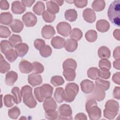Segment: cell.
<instances>
[{"label": "cell", "mask_w": 120, "mask_h": 120, "mask_svg": "<svg viewBox=\"0 0 120 120\" xmlns=\"http://www.w3.org/2000/svg\"><path fill=\"white\" fill-rule=\"evenodd\" d=\"M108 17L111 22L118 27L120 24V1H113L110 5L107 12Z\"/></svg>", "instance_id": "1"}, {"label": "cell", "mask_w": 120, "mask_h": 120, "mask_svg": "<svg viewBox=\"0 0 120 120\" xmlns=\"http://www.w3.org/2000/svg\"><path fill=\"white\" fill-rule=\"evenodd\" d=\"M53 91V88L50 84L45 83L35 88L34 94L37 100L39 102H42L45 99L52 97Z\"/></svg>", "instance_id": "2"}, {"label": "cell", "mask_w": 120, "mask_h": 120, "mask_svg": "<svg viewBox=\"0 0 120 120\" xmlns=\"http://www.w3.org/2000/svg\"><path fill=\"white\" fill-rule=\"evenodd\" d=\"M22 97L23 98L24 104L30 108L36 106L37 102L32 94V89L29 85L23 86L21 90Z\"/></svg>", "instance_id": "3"}, {"label": "cell", "mask_w": 120, "mask_h": 120, "mask_svg": "<svg viewBox=\"0 0 120 120\" xmlns=\"http://www.w3.org/2000/svg\"><path fill=\"white\" fill-rule=\"evenodd\" d=\"M78 84L74 82H69L66 84L63 94V98L66 102H71L74 100L79 92Z\"/></svg>", "instance_id": "4"}, {"label": "cell", "mask_w": 120, "mask_h": 120, "mask_svg": "<svg viewBox=\"0 0 120 120\" xmlns=\"http://www.w3.org/2000/svg\"><path fill=\"white\" fill-rule=\"evenodd\" d=\"M58 112L60 114L59 120H72V110L70 106L64 104L59 107Z\"/></svg>", "instance_id": "5"}, {"label": "cell", "mask_w": 120, "mask_h": 120, "mask_svg": "<svg viewBox=\"0 0 120 120\" xmlns=\"http://www.w3.org/2000/svg\"><path fill=\"white\" fill-rule=\"evenodd\" d=\"M22 21L26 27H32L36 24L37 18L32 12H28L22 15Z\"/></svg>", "instance_id": "6"}, {"label": "cell", "mask_w": 120, "mask_h": 120, "mask_svg": "<svg viewBox=\"0 0 120 120\" xmlns=\"http://www.w3.org/2000/svg\"><path fill=\"white\" fill-rule=\"evenodd\" d=\"M56 29L59 34L64 37H68L71 33V26L66 22H61L57 24Z\"/></svg>", "instance_id": "7"}, {"label": "cell", "mask_w": 120, "mask_h": 120, "mask_svg": "<svg viewBox=\"0 0 120 120\" xmlns=\"http://www.w3.org/2000/svg\"><path fill=\"white\" fill-rule=\"evenodd\" d=\"M86 111L88 112L89 118L91 120H97L101 117V110L97 105L90 107Z\"/></svg>", "instance_id": "8"}, {"label": "cell", "mask_w": 120, "mask_h": 120, "mask_svg": "<svg viewBox=\"0 0 120 120\" xmlns=\"http://www.w3.org/2000/svg\"><path fill=\"white\" fill-rule=\"evenodd\" d=\"M80 86L82 91L85 94H90L92 92L95 87L94 82L88 79L82 81L80 83Z\"/></svg>", "instance_id": "9"}, {"label": "cell", "mask_w": 120, "mask_h": 120, "mask_svg": "<svg viewBox=\"0 0 120 120\" xmlns=\"http://www.w3.org/2000/svg\"><path fill=\"white\" fill-rule=\"evenodd\" d=\"M92 96L93 98L98 101H101L104 99L105 97V91L100 86L95 84L94 89L92 93Z\"/></svg>", "instance_id": "10"}, {"label": "cell", "mask_w": 120, "mask_h": 120, "mask_svg": "<svg viewBox=\"0 0 120 120\" xmlns=\"http://www.w3.org/2000/svg\"><path fill=\"white\" fill-rule=\"evenodd\" d=\"M82 16L84 20L89 23H93L96 19L95 11L90 8H86L83 10Z\"/></svg>", "instance_id": "11"}, {"label": "cell", "mask_w": 120, "mask_h": 120, "mask_svg": "<svg viewBox=\"0 0 120 120\" xmlns=\"http://www.w3.org/2000/svg\"><path fill=\"white\" fill-rule=\"evenodd\" d=\"M28 81L30 85L35 87L40 85L42 82L43 79L40 75L33 73L28 75Z\"/></svg>", "instance_id": "12"}, {"label": "cell", "mask_w": 120, "mask_h": 120, "mask_svg": "<svg viewBox=\"0 0 120 120\" xmlns=\"http://www.w3.org/2000/svg\"><path fill=\"white\" fill-rule=\"evenodd\" d=\"M55 30L52 25H45L41 30L42 37L45 39H50L55 34Z\"/></svg>", "instance_id": "13"}, {"label": "cell", "mask_w": 120, "mask_h": 120, "mask_svg": "<svg viewBox=\"0 0 120 120\" xmlns=\"http://www.w3.org/2000/svg\"><path fill=\"white\" fill-rule=\"evenodd\" d=\"M26 10L25 7L20 1H14L11 4V11L15 14H22Z\"/></svg>", "instance_id": "14"}, {"label": "cell", "mask_w": 120, "mask_h": 120, "mask_svg": "<svg viewBox=\"0 0 120 120\" xmlns=\"http://www.w3.org/2000/svg\"><path fill=\"white\" fill-rule=\"evenodd\" d=\"M19 68L21 73L24 74H29L32 71L33 66L32 64L30 62L23 60H21L19 63Z\"/></svg>", "instance_id": "15"}, {"label": "cell", "mask_w": 120, "mask_h": 120, "mask_svg": "<svg viewBox=\"0 0 120 120\" xmlns=\"http://www.w3.org/2000/svg\"><path fill=\"white\" fill-rule=\"evenodd\" d=\"M18 79V74L14 71H10L6 75L5 83L8 86L14 85Z\"/></svg>", "instance_id": "16"}, {"label": "cell", "mask_w": 120, "mask_h": 120, "mask_svg": "<svg viewBox=\"0 0 120 120\" xmlns=\"http://www.w3.org/2000/svg\"><path fill=\"white\" fill-rule=\"evenodd\" d=\"M65 42L66 41L64 38L57 36L52 38L51 43L54 48L60 49L65 46Z\"/></svg>", "instance_id": "17"}, {"label": "cell", "mask_w": 120, "mask_h": 120, "mask_svg": "<svg viewBox=\"0 0 120 120\" xmlns=\"http://www.w3.org/2000/svg\"><path fill=\"white\" fill-rule=\"evenodd\" d=\"M96 26L97 30L101 32H107L110 27L109 22L107 20L104 19L98 20L96 22Z\"/></svg>", "instance_id": "18"}, {"label": "cell", "mask_w": 120, "mask_h": 120, "mask_svg": "<svg viewBox=\"0 0 120 120\" xmlns=\"http://www.w3.org/2000/svg\"><path fill=\"white\" fill-rule=\"evenodd\" d=\"M15 50L16 51L19 57H23L28 52L29 46L26 43H21L15 47Z\"/></svg>", "instance_id": "19"}, {"label": "cell", "mask_w": 120, "mask_h": 120, "mask_svg": "<svg viewBox=\"0 0 120 120\" xmlns=\"http://www.w3.org/2000/svg\"><path fill=\"white\" fill-rule=\"evenodd\" d=\"M9 27L13 32L20 33L23 30L24 25L20 20L14 19L9 25Z\"/></svg>", "instance_id": "20"}, {"label": "cell", "mask_w": 120, "mask_h": 120, "mask_svg": "<svg viewBox=\"0 0 120 120\" xmlns=\"http://www.w3.org/2000/svg\"><path fill=\"white\" fill-rule=\"evenodd\" d=\"M65 48L68 52H73L78 47V43L76 40L72 38H68L65 42Z\"/></svg>", "instance_id": "21"}, {"label": "cell", "mask_w": 120, "mask_h": 120, "mask_svg": "<svg viewBox=\"0 0 120 120\" xmlns=\"http://www.w3.org/2000/svg\"><path fill=\"white\" fill-rule=\"evenodd\" d=\"M43 106L45 111L51 109L56 110L57 107V105L55 101L52 97L45 99L44 101Z\"/></svg>", "instance_id": "22"}, {"label": "cell", "mask_w": 120, "mask_h": 120, "mask_svg": "<svg viewBox=\"0 0 120 120\" xmlns=\"http://www.w3.org/2000/svg\"><path fill=\"white\" fill-rule=\"evenodd\" d=\"M13 22V15L10 12H3L0 15V23L2 24L10 25Z\"/></svg>", "instance_id": "23"}, {"label": "cell", "mask_w": 120, "mask_h": 120, "mask_svg": "<svg viewBox=\"0 0 120 120\" xmlns=\"http://www.w3.org/2000/svg\"><path fill=\"white\" fill-rule=\"evenodd\" d=\"M119 108L120 106L119 103L113 99L108 100L105 105V109L113 112H118Z\"/></svg>", "instance_id": "24"}, {"label": "cell", "mask_w": 120, "mask_h": 120, "mask_svg": "<svg viewBox=\"0 0 120 120\" xmlns=\"http://www.w3.org/2000/svg\"><path fill=\"white\" fill-rule=\"evenodd\" d=\"M62 74L66 80L69 82L73 81L76 76L75 70L72 68H66L63 69Z\"/></svg>", "instance_id": "25"}, {"label": "cell", "mask_w": 120, "mask_h": 120, "mask_svg": "<svg viewBox=\"0 0 120 120\" xmlns=\"http://www.w3.org/2000/svg\"><path fill=\"white\" fill-rule=\"evenodd\" d=\"M65 17L66 20L70 22L75 21L77 18V13L74 9H69L65 12Z\"/></svg>", "instance_id": "26"}, {"label": "cell", "mask_w": 120, "mask_h": 120, "mask_svg": "<svg viewBox=\"0 0 120 120\" xmlns=\"http://www.w3.org/2000/svg\"><path fill=\"white\" fill-rule=\"evenodd\" d=\"M47 10L52 14L58 13L60 10L59 6L53 0H50L46 2Z\"/></svg>", "instance_id": "27"}, {"label": "cell", "mask_w": 120, "mask_h": 120, "mask_svg": "<svg viewBox=\"0 0 120 120\" xmlns=\"http://www.w3.org/2000/svg\"><path fill=\"white\" fill-rule=\"evenodd\" d=\"M98 56L101 59H108L111 56L110 49L105 46L100 47L98 50Z\"/></svg>", "instance_id": "28"}, {"label": "cell", "mask_w": 120, "mask_h": 120, "mask_svg": "<svg viewBox=\"0 0 120 120\" xmlns=\"http://www.w3.org/2000/svg\"><path fill=\"white\" fill-rule=\"evenodd\" d=\"M32 10L33 12L38 15H42L45 11V6L44 3L41 1H38L33 6Z\"/></svg>", "instance_id": "29"}, {"label": "cell", "mask_w": 120, "mask_h": 120, "mask_svg": "<svg viewBox=\"0 0 120 120\" xmlns=\"http://www.w3.org/2000/svg\"><path fill=\"white\" fill-rule=\"evenodd\" d=\"M91 7L94 11L100 12L104 9L105 7V2L104 0H96L92 2Z\"/></svg>", "instance_id": "30"}, {"label": "cell", "mask_w": 120, "mask_h": 120, "mask_svg": "<svg viewBox=\"0 0 120 120\" xmlns=\"http://www.w3.org/2000/svg\"><path fill=\"white\" fill-rule=\"evenodd\" d=\"M10 68V65L4 59L2 55L0 54V72L1 74H4Z\"/></svg>", "instance_id": "31"}, {"label": "cell", "mask_w": 120, "mask_h": 120, "mask_svg": "<svg viewBox=\"0 0 120 120\" xmlns=\"http://www.w3.org/2000/svg\"><path fill=\"white\" fill-rule=\"evenodd\" d=\"M4 55L6 59L10 62H13L15 61L18 56L16 51L13 48L7 51Z\"/></svg>", "instance_id": "32"}, {"label": "cell", "mask_w": 120, "mask_h": 120, "mask_svg": "<svg viewBox=\"0 0 120 120\" xmlns=\"http://www.w3.org/2000/svg\"><path fill=\"white\" fill-rule=\"evenodd\" d=\"M62 67L63 69L66 68H72L75 70L77 68V63L75 60L71 58H68L66 59L63 62Z\"/></svg>", "instance_id": "33"}, {"label": "cell", "mask_w": 120, "mask_h": 120, "mask_svg": "<svg viewBox=\"0 0 120 120\" xmlns=\"http://www.w3.org/2000/svg\"><path fill=\"white\" fill-rule=\"evenodd\" d=\"M11 93L13 95L15 103L16 104L20 103L22 101V95L19 88L17 87H14L11 90Z\"/></svg>", "instance_id": "34"}, {"label": "cell", "mask_w": 120, "mask_h": 120, "mask_svg": "<svg viewBox=\"0 0 120 120\" xmlns=\"http://www.w3.org/2000/svg\"><path fill=\"white\" fill-rule=\"evenodd\" d=\"M64 90L62 87H58L55 89L54 93V98L58 103H61L64 101L63 94Z\"/></svg>", "instance_id": "35"}, {"label": "cell", "mask_w": 120, "mask_h": 120, "mask_svg": "<svg viewBox=\"0 0 120 120\" xmlns=\"http://www.w3.org/2000/svg\"><path fill=\"white\" fill-rule=\"evenodd\" d=\"M87 75L89 78L92 80L99 78V69L96 67L90 68L87 71Z\"/></svg>", "instance_id": "36"}, {"label": "cell", "mask_w": 120, "mask_h": 120, "mask_svg": "<svg viewBox=\"0 0 120 120\" xmlns=\"http://www.w3.org/2000/svg\"><path fill=\"white\" fill-rule=\"evenodd\" d=\"M86 39L89 42H95L98 38V34L96 31L93 30H89L85 35Z\"/></svg>", "instance_id": "37"}, {"label": "cell", "mask_w": 120, "mask_h": 120, "mask_svg": "<svg viewBox=\"0 0 120 120\" xmlns=\"http://www.w3.org/2000/svg\"><path fill=\"white\" fill-rule=\"evenodd\" d=\"M69 36L71 38L78 41L82 38V32L80 29L75 28H74L71 30Z\"/></svg>", "instance_id": "38"}, {"label": "cell", "mask_w": 120, "mask_h": 120, "mask_svg": "<svg viewBox=\"0 0 120 120\" xmlns=\"http://www.w3.org/2000/svg\"><path fill=\"white\" fill-rule=\"evenodd\" d=\"M21 111L17 106H14L12 108L8 110V115L13 119H17L19 116L20 115Z\"/></svg>", "instance_id": "39"}, {"label": "cell", "mask_w": 120, "mask_h": 120, "mask_svg": "<svg viewBox=\"0 0 120 120\" xmlns=\"http://www.w3.org/2000/svg\"><path fill=\"white\" fill-rule=\"evenodd\" d=\"M13 46L9 41L7 40H1L0 42V51L4 54L10 49H12Z\"/></svg>", "instance_id": "40"}, {"label": "cell", "mask_w": 120, "mask_h": 120, "mask_svg": "<svg viewBox=\"0 0 120 120\" xmlns=\"http://www.w3.org/2000/svg\"><path fill=\"white\" fill-rule=\"evenodd\" d=\"M40 54L44 58L50 56L52 53V49L48 45H45L39 50Z\"/></svg>", "instance_id": "41"}, {"label": "cell", "mask_w": 120, "mask_h": 120, "mask_svg": "<svg viewBox=\"0 0 120 120\" xmlns=\"http://www.w3.org/2000/svg\"><path fill=\"white\" fill-rule=\"evenodd\" d=\"M42 17L45 22H46L51 23L54 21L56 15L55 14H52L46 10H45L43 13L42 15Z\"/></svg>", "instance_id": "42"}, {"label": "cell", "mask_w": 120, "mask_h": 120, "mask_svg": "<svg viewBox=\"0 0 120 120\" xmlns=\"http://www.w3.org/2000/svg\"><path fill=\"white\" fill-rule=\"evenodd\" d=\"M65 81L63 77L59 75H55L52 76L51 79V83L54 86H59L63 85Z\"/></svg>", "instance_id": "43"}, {"label": "cell", "mask_w": 120, "mask_h": 120, "mask_svg": "<svg viewBox=\"0 0 120 120\" xmlns=\"http://www.w3.org/2000/svg\"><path fill=\"white\" fill-rule=\"evenodd\" d=\"M4 105L7 107H11L14 105L15 100L14 96L10 94L6 95L3 98Z\"/></svg>", "instance_id": "44"}, {"label": "cell", "mask_w": 120, "mask_h": 120, "mask_svg": "<svg viewBox=\"0 0 120 120\" xmlns=\"http://www.w3.org/2000/svg\"><path fill=\"white\" fill-rule=\"evenodd\" d=\"M59 117L58 112L56 110L51 109L45 111V117L48 120H56Z\"/></svg>", "instance_id": "45"}, {"label": "cell", "mask_w": 120, "mask_h": 120, "mask_svg": "<svg viewBox=\"0 0 120 120\" xmlns=\"http://www.w3.org/2000/svg\"><path fill=\"white\" fill-rule=\"evenodd\" d=\"M9 41L13 47H15L17 45L22 43V39L19 35L13 34L9 38Z\"/></svg>", "instance_id": "46"}, {"label": "cell", "mask_w": 120, "mask_h": 120, "mask_svg": "<svg viewBox=\"0 0 120 120\" xmlns=\"http://www.w3.org/2000/svg\"><path fill=\"white\" fill-rule=\"evenodd\" d=\"M95 84L100 86L105 91L108 90L110 88V83L109 81L98 78L95 81Z\"/></svg>", "instance_id": "47"}, {"label": "cell", "mask_w": 120, "mask_h": 120, "mask_svg": "<svg viewBox=\"0 0 120 120\" xmlns=\"http://www.w3.org/2000/svg\"><path fill=\"white\" fill-rule=\"evenodd\" d=\"M33 66L32 71L34 73L41 74L44 71V67L43 65L39 62L34 61L32 63Z\"/></svg>", "instance_id": "48"}, {"label": "cell", "mask_w": 120, "mask_h": 120, "mask_svg": "<svg viewBox=\"0 0 120 120\" xmlns=\"http://www.w3.org/2000/svg\"><path fill=\"white\" fill-rule=\"evenodd\" d=\"M11 31L6 26H0V37L1 38H7L10 36Z\"/></svg>", "instance_id": "49"}, {"label": "cell", "mask_w": 120, "mask_h": 120, "mask_svg": "<svg viewBox=\"0 0 120 120\" xmlns=\"http://www.w3.org/2000/svg\"><path fill=\"white\" fill-rule=\"evenodd\" d=\"M98 66L100 68H105L109 70L111 68V63L107 59H102L99 61Z\"/></svg>", "instance_id": "50"}, {"label": "cell", "mask_w": 120, "mask_h": 120, "mask_svg": "<svg viewBox=\"0 0 120 120\" xmlns=\"http://www.w3.org/2000/svg\"><path fill=\"white\" fill-rule=\"evenodd\" d=\"M111 73L109 70L105 68L99 69V77L105 79H108L110 77Z\"/></svg>", "instance_id": "51"}, {"label": "cell", "mask_w": 120, "mask_h": 120, "mask_svg": "<svg viewBox=\"0 0 120 120\" xmlns=\"http://www.w3.org/2000/svg\"><path fill=\"white\" fill-rule=\"evenodd\" d=\"M118 112H113L110 111H109L106 109L104 110V116L106 119L109 120H112L115 118L116 115L118 114Z\"/></svg>", "instance_id": "52"}, {"label": "cell", "mask_w": 120, "mask_h": 120, "mask_svg": "<svg viewBox=\"0 0 120 120\" xmlns=\"http://www.w3.org/2000/svg\"><path fill=\"white\" fill-rule=\"evenodd\" d=\"M45 45V41L42 39H36L34 42V45L36 49L38 50H40Z\"/></svg>", "instance_id": "53"}, {"label": "cell", "mask_w": 120, "mask_h": 120, "mask_svg": "<svg viewBox=\"0 0 120 120\" xmlns=\"http://www.w3.org/2000/svg\"><path fill=\"white\" fill-rule=\"evenodd\" d=\"M74 5L78 8H83L87 5L88 1L87 0H75L73 1Z\"/></svg>", "instance_id": "54"}, {"label": "cell", "mask_w": 120, "mask_h": 120, "mask_svg": "<svg viewBox=\"0 0 120 120\" xmlns=\"http://www.w3.org/2000/svg\"><path fill=\"white\" fill-rule=\"evenodd\" d=\"M9 5L8 1L6 0H1L0 1V8L2 10H6L9 9Z\"/></svg>", "instance_id": "55"}, {"label": "cell", "mask_w": 120, "mask_h": 120, "mask_svg": "<svg viewBox=\"0 0 120 120\" xmlns=\"http://www.w3.org/2000/svg\"><path fill=\"white\" fill-rule=\"evenodd\" d=\"M113 96L114 98L120 99V88L119 86L115 87L113 91Z\"/></svg>", "instance_id": "56"}, {"label": "cell", "mask_w": 120, "mask_h": 120, "mask_svg": "<svg viewBox=\"0 0 120 120\" xmlns=\"http://www.w3.org/2000/svg\"><path fill=\"white\" fill-rule=\"evenodd\" d=\"M112 80L113 82L118 85L120 84V73L119 72L115 73L112 77Z\"/></svg>", "instance_id": "57"}, {"label": "cell", "mask_w": 120, "mask_h": 120, "mask_svg": "<svg viewBox=\"0 0 120 120\" xmlns=\"http://www.w3.org/2000/svg\"><path fill=\"white\" fill-rule=\"evenodd\" d=\"M35 2V0H22L21 2L26 7H30Z\"/></svg>", "instance_id": "58"}, {"label": "cell", "mask_w": 120, "mask_h": 120, "mask_svg": "<svg viewBox=\"0 0 120 120\" xmlns=\"http://www.w3.org/2000/svg\"><path fill=\"white\" fill-rule=\"evenodd\" d=\"M75 119L76 120H87V117L83 113H78L75 115Z\"/></svg>", "instance_id": "59"}, {"label": "cell", "mask_w": 120, "mask_h": 120, "mask_svg": "<svg viewBox=\"0 0 120 120\" xmlns=\"http://www.w3.org/2000/svg\"><path fill=\"white\" fill-rule=\"evenodd\" d=\"M113 56L115 60L120 59V46H117L115 48L113 53Z\"/></svg>", "instance_id": "60"}, {"label": "cell", "mask_w": 120, "mask_h": 120, "mask_svg": "<svg viewBox=\"0 0 120 120\" xmlns=\"http://www.w3.org/2000/svg\"><path fill=\"white\" fill-rule=\"evenodd\" d=\"M120 30L119 29H115L113 33V35L114 38L118 41L120 40Z\"/></svg>", "instance_id": "61"}, {"label": "cell", "mask_w": 120, "mask_h": 120, "mask_svg": "<svg viewBox=\"0 0 120 120\" xmlns=\"http://www.w3.org/2000/svg\"><path fill=\"white\" fill-rule=\"evenodd\" d=\"M113 65L114 68L118 70L120 69V59L116 60L113 63Z\"/></svg>", "instance_id": "62"}, {"label": "cell", "mask_w": 120, "mask_h": 120, "mask_svg": "<svg viewBox=\"0 0 120 120\" xmlns=\"http://www.w3.org/2000/svg\"><path fill=\"white\" fill-rule=\"evenodd\" d=\"M54 2H55L56 4H57V5L59 6H62L64 3V1L63 0H53Z\"/></svg>", "instance_id": "63"}, {"label": "cell", "mask_w": 120, "mask_h": 120, "mask_svg": "<svg viewBox=\"0 0 120 120\" xmlns=\"http://www.w3.org/2000/svg\"><path fill=\"white\" fill-rule=\"evenodd\" d=\"M73 1L74 0H72V1H66L67 2H68V3H73Z\"/></svg>", "instance_id": "64"}]
</instances>
